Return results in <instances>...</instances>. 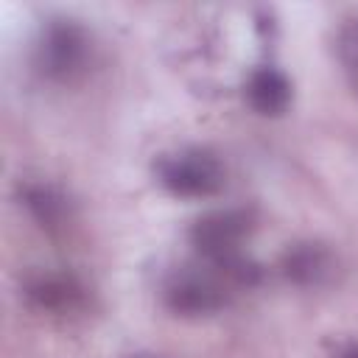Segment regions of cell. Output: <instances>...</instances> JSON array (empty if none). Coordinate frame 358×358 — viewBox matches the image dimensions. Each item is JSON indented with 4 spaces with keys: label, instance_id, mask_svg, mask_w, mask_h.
<instances>
[{
    "label": "cell",
    "instance_id": "6da1fadb",
    "mask_svg": "<svg viewBox=\"0 0 358 358\" xmlns=\"http://www.w3.org/2000/svg\"><path fill=\"white\" fill-rule=\"evenodd\" d=\"M92 62L90 31L70 17H53L42 25L34 45V67L50 84H76Z\"/></svg>",
    "mask_w": 358,
    "mask_h": 358
},
{
    "label": "cell",
    "instance_id": "7a4b0ae2",
    "mask_svg": "<svg viewBox=\"0 0 358 358\" xmlns=\"http://www.w3.org/2000/svg\"><path fill=\"white\" fill-rule=\"evenodd\" d=\"M157 182L179 199H210L224 190L227 171L215 151L201 145H187L159 157Z\"/></svg>",
    "mask_w": 358,
    "mask_h": 358
},
{
    "label": "cell",
    "instance_id": "3957f363",
    "mask_svg": "<svg viewBox=\"0 0 358 358\" xmlns=\"http://www.w3.org/2000/svg\"><path fill=\"white\" fill-rule=\"evenodd\" d=\"M232 288L213 266H201V268H179L176 274H171V280L165 282L162 299L168 305L171 313L185 316V319H201V316H213L227 305V296Z\"/></svg>",
    "mask_w": 358,
    "mask_h": 358
},
{
    "label": "cell",
    "instance_id": "277c9868",
    "mask_svg": "<svg viewBox=\"0 0 358 358\" xmlns=\"http://www.w3.org/2000/svg\"><path fill=\"white\" fill-rule=\"evenodd\" d=\"M252 229H255L252 213L238 207L213 210L193 221L190 243L204 263H221L235 255H243V241L252 235Z\"/></svg>",
    "mask_w": 358,
    "mask_h": 358
},
{
    "label": "cell",
    "instance_id": "5b68a950",
    "mask_svg": "<svg viewBox=\"0 0 358 358\" xmlns=\"http://www.w3.org/2000/svg\"><path fill=\"white\" fill-rule=\"evenodd\" d=\"M22 294L50 316H78L90 308V288L70 271H34L25 277Z\"/></svg>",
    "mask_w": 358,
    "mask_h": 358
},
{
    "label": "cell",
    "instance_id": "8992f818",
    "mask_svg": "<svg viewBox=\"0 0 358 358\" xmlns=\"http://www.w3.org/2000/svg\"><path fill=\"white\" fill-rule=\"evenodd\" d=\"M280 268L288 282H294L299 288H319L333 277L336 257L327 246H322L316 241H305V243H294L285 249Z\"/></svg>",
    "mask_w": 358,
    "mask_h": 358
},
{
    "label": "cell",
    "instance_id": "52a82bcc",
    "mask_svg": "<svg viewBox=\"0 0 358 358\" xmlns=\"http://www.w3.org/2000/svg\"><path fill=\"white\" fill-rule=\"evenodd\" d=\"M20 204L31 213V218L50 235H59L73 221V204L70 199L48 182H25L20 185Z\"/></svg>",
    "mask_w": 358,
    "mask_h": 358
},
{
    "label": "cell",
    "instance_id": "ba28073f",
    "mask_svg": "<svg viewBox=\"0 0 358 358\" xmlns=\"http://www.w3.org/2000/svg\"><path fill=\"white\" fill-rule=\"evenodd\" d=\"M246 101L263 117H280L291 106V81L277 67H257L246 81Z\"/></svg>",
    "mask_w": 358,
    "mask_h": 358
},
{
    "label": "cell",
    "instance_id": "9c48e42d",
    "mask_svg": "<svg viewBox=\"0 0 358 358\" xmlns=\"http://www.w3.org/2000/svg\"><path fill=\"white\" fill-rule=\"evenodd\" d=\"M336 53L338 62L344 67L347 84L352 90V95L358 98V17H350L338 25L336 31Z\"/></svg>",
    "mask_w": 358,
    "mask_h": 358
},
{
    "label": "cell",
    "instance_id": "30bf717a",
    "mask_svg": "<svg viewBox=\"0 0 358 358\" xmlns=\"http://www.w3.org/2000/svg\"><path fill=\"white\" fill-rule=\"evenodd\" d=\"M333 358H358V344H355V341L341 344V347L336 350V355H333Z\"/></svg>",
    "mask_w": 358,
    "mask_h": 358
},
{
    "label": "cell",
    "instance_id": "8fae6325",
    "mask_svg": "<svg viewBox=\"0 0 358 358\" xmlns=\"http://www.w3.org/2000/svg\"><path fill=\"white\" fill-rule=\"evenodd\" d=\"M126 358H159V355H151V352H131V355H126Z\"/></svg>",
    "mask_w": 358,
    "mask_h": 358
}]
</instances>
